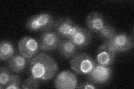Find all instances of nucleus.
I'll return each instance as SVG.
<instances>
[{
    "label": "nucleus",
    "mask_w": 134,
    "mask_h": 89,
    "mask_svg": "<svg viewBox=\"0 0 134 89\" xmlns=\"http://www.w3.org/2000/svg\"><path fill=\"white\" fill-rule=\"evenodd\" d=\"M91 32L78 25L76 30L68 40L76 46L77 49H81L88 45L92 40Z\"/></svg>",
    "instance_id": "10"
},
{
    "label": "nucleus",
    "mask_w": 134,
    "mask_h": 89,
    "mask_svg": "<svg viewBox=\"0 0 134 89\" xmlns=\"http://www.w3.org/2000/svg\"><path fill=\"white\" fill-rule=\"evenodd\" d=\"M116 52L109 42H106L98 49L96 55V60L98 64L110 66L115 60Z\"/></svg>",
    "instance_id": "7"
},
{
    "label": "nucleus",
    "mask_w": 134,
    "mask_h": 89,
    "mask_svg": "<svg viewBox=\"0 0 134 89\" xmlns=\"http://www.w3.org/2000/svg\"><path fill=\"white\" fill-rule=\"evenodd\" d=\"M15 55V48L10 42L1 41L0 44V59L2 61L9 60Z\"/></svg>",
    "instance_id": "15"
},
{
    "label": "nucleus",
    "mask_w": 134,
    "mask_h": 89,
    "mask_svg": "<svg viewBox=\"0 0 134 89\" xmlns=\"http://www.w3.org/2000/svg\"><path fill=\"white\" fill-rule=\"evenodd\" d=\"M55 21L52 16L44 12L31 17L26 23V27L30 31L48 30L54 26Z\"/></svg>",
    "instance_id": "3"
},
{
    "label": "nucleus",
    "mask_w": 134,
    "mask_h": 89,
    "mask_svg": "<svg viewBox=\"0 0 134 89\" xmlns=\"http://www.w3.org/2000/svg\"><path fill=\"white\" fill-rule=\"evenodd\" d=\"M77 77L69 71L62 72L55 80V87L57 88L74 89L77 87Z\"/></svg>",
    "instance_id": "11"
},
{
    "label": "nucleus",
    "mask_w": 134,
    "mask_h": 89,
    "mask_svg": "<svg viewBox=\"0 0 134 89\" xmlns=\"http://www.w3.org/2000/svg\"><path fill=\"white\" fill-rule=\"evenodd\" d=\"M77 49L76 46L68 39L60 41L58 46V51L61 56L68 59L72 58L75 56Z\"/></svg>",
    "instance_id": "13"
},
{
    "label": "nucleus",
    "mask_w": 134,
    "mask_h": 89,
    "mask_svg": "<svg viewBox=\"0 0 134 89\" xmlns=\"http://www.w3.org/2000/svg\"><path fill=\"white\" fill-rule=\"evenodd\" d=\"M39 87V82L37 79L31 75L26 79L21 86V88L23 89H30V88H37Z\"/></svg>",
    "instance_id": "18"
},
{
    "label": "nucleus",
    "mask_w": 134,
    "mask_h": 89,
    "mask_svg": "<svg viewBox=\"0 0 134 89\" xmlns=\"http://www.w3.org/2000/svg\"><path fill=\"white\" fill-rule=\"evenodd\" d=\"M60 36L53 31L44 32L41 35L39 41V48L44 51H51L57 49L60 42Z\"/></svg>",
    "instance_id": "9"
},
{
    "label": "nucleus",
    "mask_w": 134,
    "mask_h": 89,
    "mask_svg": "<svg viewBox=\"0 0 134 89\" xmlns=\"http://www.w3.org/2000/svg\"><path fill=\"white\" fill-rule=\"evenodd\" d=\"M78 25L68 17H63L55 21L54 27L58 34L68 39L76 30Z\"/></svg>",
    "instance_id": "8"
},
{
    "label": "nucleus",
    "mask_w": 134,
    "mask_h": 89,
    "mask_svg": "<svg viewBox=\"0 0 134 89\" xmlns=\"http://www.w3.org/2000/svg\"><path fill=\"white\" fill-rule=\"evenodd\" d=\"M116 34V31L114 27L110 25L106 24L102 29L98 32V35L100 38L108 42Z\"/></svg>",
    "instance_id": "16"
},
{
    "label": "nucleus",
    "mask_w": 134,
    "mask_h": 89,
    "mask_svg": "<svg viewBox=\"0 0 134 89\" xmlns=\"http://www.w3.org/2000/svg\"><path fill=\"white\" fill-rule=\"evenodd\" d=\"M18 48L20 54L29 61L40 48L39 42L30 36H25L21 39L18 43Z\"/></svg>",
    "instance_id": "4"
},
{
    "label": "nucleus",
    "mask_w": 134,
    "mask_h": 89,
    "mask_svg": "<svg viewBox=\"0 0 134 89\" xmlns=\"http://www.w3.org/2000/svg\"><path fill=\"white\" fill-rule=\"evenodd\" d=\"M116 52H124L131 50L134 45L133 37L127 33H117L108 41Z\"/></svg>",
    "instance_id": "5"
},
{
    "label": "nucleus",
    "mask_w": 134,
    "mask_h": 89,
    "mask_svg": "<svg viewBox=\"0 0 134 89\" xmlns=\"http://www.w3.org/2000/svg\"><path fill=\"white\" fill-rule=\"evenodd\" d=\"M112 70L110 66H104L97 63L94 69L87 75L90 81L97 84H103L110 80Z\"/></svg>",
    "instance_id": "6"
},
{
    "label": "nucleus",
    "mask_w": 134,
    "mask_h": 89,
    "mask_svg": "<svg viewBox=\"0 0 134 89\" xmlns=\"http://www.w3.org/2000/svg\"><path fill=\"white\" fill-rule=\"evenodd\" d=\"M88 28L92 32L98 33L106 23L103 16L97 11L92 12L86 19Z\"/></svg>",
    "instance_id": "12"
},
{
    "label": "nucleus",
    "mask_w": 134,
    "mask_h": 89,
    "mask_svg": "<svg viewBox=\"0 0 134 89\" xmlns=\"http://www.w3.org/2000/svg\"><path fill=\"white\" fill-rule=\"evenodd\" d=\"M30 70L31 75L37 80H48L57 73L58 65L52 56L40 53L30 61Z\"/></svg>",
    "instance_id": "1"
},
{
    "label": "nucleus",
    "mask_w": 134,
    "mask_h": 89,
    "mask_svg": "<svg viewBox=\"0 0 134 89\" xmlns=\"http://www.w3.org/2000/svg\"><path fill=\"white\" fill-rule=\"evenodd\" d=\"M21 79L17 75H12L9 82L4 87L6 89H19L21 88Z\"/></svg>",
    "instance_id": "19"
},
{
    "label": "nucleus",
    "mask_w": 134,
    "mask_h": 89,
    "mask_svg": "<svg viewBox=\"0 0 134 89\" xmlns=\"http://www.w3.org/2000/svg\"><path fill=\"white\" fill-rule=\"evenodd\" d=\"M97 62L90 55L86 53L75 54L70 61V66L78 74L88 75L94 69Z\"/></svg>",
    "instance_id": "2"
},
{
    "label": "nucleus",
    "mask_w": 134,
    "mask_h": 89,
    "mask_svg": "<svg viewBox=\"0 0 134 89\" xmlns=\"http://www.w3.org/2000/svg\"><path fill=\"white\" fill-rule=\"evenodd\" d=\"M11 70L8 67L1 66L0 69V88H4L11 77Z\"/></svg>",
    "instance_id": "17"
},
{
    "label": "nucleus",
    "mask_w": 134,
    "mask_h": 89,
    "mask_svg": "<svg viewBox=\"0 0 134 89\" xmlns=\"http://www.w3.org/2000/svg\"><path fill=\"white\" fill-rule=\"evenodd\" d=\"M27 59L21 55H16L12 56L8 62V67L14 73H21L26 66Z\"/></svg>",
    "instance_id": "14"
},
{
    "label": "nucleus",
    "mask_w": 134,
    "mask_h": 89,
    "mask_svg": "<svg viewBox=\"0 0 134 89\" xmlns=\"http://www.w3.org/2000/svg\"><path fill=\"white\" fill-rule=\"evenodd\" d=\"M76 88L81 89H95L97 88V87L95 86V84L91 82V81H88L81 84L80 85L77 86Z\"/></svg>",
    "instance_id": "20"
}]
</instances>
